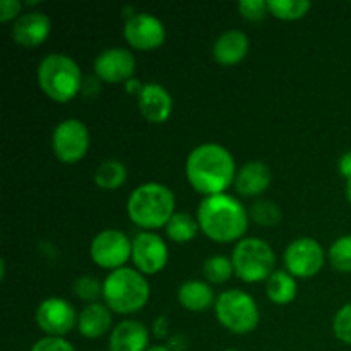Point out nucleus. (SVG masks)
<instances>
[{
  "label": "nucleus",
  "instance_id": "nucleus-1",
  "mask_svg": "<svg viewBox=\"0 0 351 351\" xmlns=\"http://www.w3.org/2000/svg\"><path fill=\"white\" fill-rule=\"evenodd\" d=\"M185 177L192 189L204 197L225 194L235 184V158L221 144H201L189 153Z\"/></svg>",
  "mask_w": 351,
  "mask_h": 351
},
{
  "label": "nucleus",
  "instance_id": "nucleus-2",
  "mask_svg": "<svg viewBox=\"0 0 351 351\" xmlns=\"http://www.w3.org/2000/svg\"><path fill=\"white\" fill-rule=\"evenodd\" d=\"M195 218L201 232L218 243L240 242L249 228V213L239 199L230 194L202 199Z\"/></svg>",
  "mask_w": 351,
  "mask_h": 351
},
{
  "label": "nucleus",
  "instance_id": "nucleus-3",
  "mask_svg": "<svg viewBox=\"0 0 351 351\" xmlns=\"http://www.w3.org/2000/svg\"><path fill=\"white\" fill-rule=\"evenodd\" d=\"M130 221L143 232L165 228L175 215V194L170 187L158 182H147L134 189L127 201Z\"/></svg>",
  "mask_w": 351,
  "mask_h": 351
},
{
  "label": "nucleus",
  "instance_id": "nucleus-4",
  "mask_svg": "<svg viewBox=\"0 0 351 351\" xmlns=\"http://www.w3.org/2000/svg\"><path fill=\"white\" fill-rule=\"evenodd\" d=\"M149 297V283L136 267L125 266L122 269L112 271L103 281V300L113 314H137L146 307Z\"/></svg>",
  "mask_w": 351,
  "mask_h": 351
},
{
  "label": "nucleus",
  "instance_id": "nucleus-5",
  "mask_svg": "<svg viewBox=\"0 0 351 351\" xmlns=\"http://www.w3.org/2000/svg\"><path fill=\"white\" fill-rule=\"evenodd\" d=\"M36 79L41 91L57 103L72 101L84 84L77 62L65 53L47 55L38 65Z\"/></svg>",
  "mask_w": 351,
  "mask_h": 351
},
{
  "label": "nucleus",
  "instance_id": "nucleus-6",
  "mask_svg": "<svg viewBox=\"0 0 351 351\" xmlns=\"http://www.w3.org/2000/svg\"><path fill=\"white\" fill-rule=\"evenodd\" d=\"M235 274L245 283H261L274 273L276 256L266 240L247 237L237 242L232 252Z\"/></svg>",
  "mask_w": 351,
  "mask_h": 351
},
{
  "label": "nucleus",
  "instance_id": "nucleus-7",
  "mask_svg": "<svg viewBox=\"0 0 351 351\" xmlns=\"http://www.w3.org/2000/svg\"><path fill=\"white\" fill-rule=\"evenodd\" d=\"M216 319L226 331L233 335H249L256 331L261 312L252 295L242 290H226L216 298Z\"/></svg>",
  "mask_w": 351,
  "mask_h": 351
},
{
  "label": "nucleus",
  "instance_id": "nucleus-8",
  "mask_svg": "<svg viewBox=\"0 0 351 351\" xmlns=\"http://www.w3.org/2000/svg\"><path fill=\"white\" fill-rule=\"evenodd\" d=\"M89 256L101 269H122L132 259V240L120 230H103L91 240Z\"/></svg>",
  "mask_w": 351,
  "mask_h": 351
},
{
  "label": "nucleus",
  "instance_id": "nucleus-9",
  "mask_svg": "<svg viewBox=\"0 0 351 351\" xmlns=\"http://www.w3.org/2000/svg\"><path fill=\"white\" fill-rule=\"evenodd\" d=\"M51 149L62 163H79L89 149L88 127L77 119L62 120L51 134Z\"/></svg>",
  "mask_w": 351,
  "mask_h": 351
},
{
  "label": "nucleus",
  "instance_id": "nucleus-10",
  "mask_svg": "<svg viewBox=\"0 0 351 351\" xmlns=\"http://www.w3.org/2000/svg\"><path fill=\"white\" fill-rule=\"evenodd\" d=\"M285 267L293 278L308 280L321 273L326 254L321 243L314 239H297L285 250Z\"/></svg>",
  "mask_w": 351,
  "mask_h": 351
},
{
  "label": "nucleus",
  "instance_id": "nucleus-11",
  "mask_svg": "<svg viewBox=\"0 0 351 351\" xmlns=\"http://www.w3.org/2000/svg\"><path fill=\"white\" fill-rule=\"evenodd\" d=\"M77 317L79 314L72 304L60 297L45 298L34 312L38 328L47 336H55V338H64L72 329L77 328Z\"/></svg>",
  "mask_w": 351,
  "mask_h": 351
},
{
  "label": "nucleus",
  "instance_id": "nucleus-12",
  "mask_svg": "<svg viewBox=\"0 0 351 351\" xmlns=\"http://www.w3.org/2000/svg\"><path fill=\"white\" fill-rule=\"evenodd\" d=\"M132 264L144 276L161 273L168 264V245L153 232H141L132 239Z\"/></svg>",
  "mask_w": 351,
  "mask_h": 351
},
{
  "label": "nucleus",
  "instance_id": "nucleus-13",
  "mask_svg": "<svg viewBox=\"0 0 351 351\" xmlns=\"http://www.w3.org/2000/svg\"><path fill=\"white\" fill-rule=\"evenodd\" d=\"M123 38L136 50H156L167 40V27L153 14L136 12L125 21Z\"/></svg>",
  "mask_w": 351,
  "mask_h": 351
},
{
  "label": "nucleus",
  "instance_id": "nucleus-14",
  "mask_svg": "<svg viewBox=\"0 0 351 351\" xmlns=\"http://www.w3.org/2000/svg\"><path fill=\"white\" fill-rule=\"evenodd\" d=\"M136 57L125 48H106L95 58V75L108 84H125L134 77Z\"/></svg>",
  "mask_w": 351,
  "mask_h": 351
},
{
  "label": "nucleus",
  "instance_id": "nucleus-15",
  "mask_svg": "<svg viewBox=\"0 0 351 351\" xmlns=\"http://www.w3.org/2000/svg\"><path fill=\"white\" fill-rule=\"evenodd\" d=\"M50 31L51 21L47 14L40 10H27L26 14H21L19 19L14 23L10 34L19 47L34 48L47 41Z\"/></svg>",
  "mask_w": 351,
  "mask_h": 351
},
{
  "label": "nucleus",
  "instance_id": "nucleus-16",
  "mask_svg": "<svg viewBox=\"0 0 351 351\" xmlns=\"http://www.w3.org/2000/svg\"><path fill=\"white\" fill-rule=\"evenodd\" d=\"M137 106L149 123H165L173 112V98L170 91L158 82H147L137 98Z\"/></svg>",
  "mask_w": 351,
  "mask_h": 351
},
{
  "label": "nucleus",
  "instance_id": "nucleus-17",
  "mask_svg": "<svg viewBox=\"0 0 351 351\" xmlns=\"http://www.w3.org/2000/svg\"><path fill=\"white\" fill-rule=\"evenodd\" d=\"M110 351H147L149 329L136 319L119 322L110 332Z\"/></svg>",
  "mask_w": 351,
  "mask_h": 351
},
{
  "label": "nucleus",
  "instance_id": "nucleus-18",
  "mask_svg": "<svg viewBox=\"0 0 351 351\" xmlns=\"http://www.w3.org/2000/svg\"><path fill=\"white\" fill-rule=\"evenodd\" d=\"M269 167L263 161H249L243 165L235 177V191L243 197H259L271 185Z\"/></svg>",
  "mask_w": 351,
  "mask_h": 351
},
{
  "label": "nucleus",
  "instance_id": "nucleus-19",
  "mask_svg": "<svg viewBox=\"0 0 351 351\" xmlns=\"http://www.w3.org/2000/svg\"><path fill=\"white\" fill-rule=\"evenodd\" d=\"M250 41L243 31L230 29L219 34L213 45V58L219 65H237L249 55Z\"/></svg>",
  "mask_w": 351,
  "mask_h": 351
},
{
  "label": "nucleus",
  "instance_id": "nucleus-20",
  "mask_svg": "<svg viewBox=\"0 0 351 351\" xmlns=\"http://www.w3.org/2000/svg\"><path fill=\"white\" fill-rule=\"evenodd\" d=\"M113 312L105 304H88L77 317L79 335L88 339H96L105 336L112 329Z\"/></svg>",
  "mask_w": 351,
  "mask_h": 351
},
{
  "label": "nucleus",
  "instance_id": "nucleus-21",
  "mask_svg": "<svg viewBox=\"0 0 351 351\" xmlns=\"http://www.w3.org/2000/svg\"><path fill=\"white\" fill-rule=\"evenodd\" d=\"M178 304L191 312H204L216 304L215 291L209 283L201 280H189L177 291Z\"/></svg>",
  "mask_w": 351,
  "mask_h": 351
},
{
  "label": "nucleus",
  "instance_id": "nucleus-22",
  "mask_svg": "<svg viewBox=\"0 0 351 351\" xmlns=\"http://www.w3.org/2000/svg\"><path fill=\"white\" fill-rule=\"evenodd\" d=\"M297 278L288 271H274L266 281V295L274 305H288L297 298Z\"/></svg>",
  "mask_w": 351,
  "mask_h": 351
},
{
  "label": "nucleus",
  "instance_id": "nucleus-23",
  "mask_svg": "<svg viewBox=\"0 0 351 351\" xmlns=\"http://www.w3.org/2000/svg\"><path fill=\"white\" fill-rule=\"evenodd\" d=\"M165 232H167V237L171 242L187 243L197 237V233L201 232V226H199L197 218H194L189 213L180 211L171 216L168 225L165 226Z\"/></svg>",
  "mask_w": 351,
  "mask_h": 351
},
{
  "label": "nucleus",
  "instance_id": "nucleus-24",
  "mask_svg": "<svg viewBox=\"0 0 351 351\" xmlns=\"http://www.w3.org/2000/svg\"><path fill=\"white\" fill-rule=\"evenodd\" d=\"M127 180V168L119 160H105L95 171V184L101 191H117Z\"/></svg>",
  "mask_w": 351,
  "mask_h": 351
},
{
  "label": "nucleus",
  "instance_id": "nucleus-25",
  "mask_svg": "<svg viewBox=\"0 0 351 351\" xmlns=\"http://www.w3.org/2000/svg\"><path fill=\"white\" fill-rule=\"evenodd\" d=\"M271 16L281 21H298L308 14L312 2L308 0H267Z\"/></svg>",
  "mask_w": 351,
  "mask_h": 351
},
{
  "label": "nucleus",
  "instance_id": "nucleus-26",
  "mask_svg": "<svg viewBox=\"0 0 351 351\" xmlns=\"http://www.w3.org/2000/svg\"><path fill=\"white\" fill-rule=\"evenodd\" d=\"M202 273L204 278L213 285H221L226 283L230 278L235 273V267H233L232 257L226 256H211L202 266Z\"/></svg>",
  "mask_w": 351,
  "mask_h": 351
},
{
  "label": "nucleus",
  "instance_id": "nucleus-27",
  "mask_svg": "<svg viewBox=\"0 0 351 351\" xmlns=\"http://www.w3.org/2000/svg\"><path fill=\"white\" fill-rule=\"evenodd\" d=\"M329 264L339 273H351V233L339 237L329 247Z\"/></svg>",
  "mask_w": 351,
  "mask_h": 351
},
{
  "label": "nucleus",
  "instance_id": "nucleus-28",
  "mask_svg": "<svg viewBox=\"0 0 351 351\" xmlns=\"http://www.w3.org/2000/svg\"><path fill=\"white\" fill-rule=\"evenodd\" d=\"M249 216L257 225L274 226L281 221V209L280 206L271 201H257L250 208Z\"/></svg>",
  "mask_w": 351,
  "mask_h": 351
},
{
  "label": "nucleus",
  "instance_id": "nucleus-29",
  "mask_svg": "<svg viewBox=\"0 0 351 351\" xmlns=\"http://www.w3.org/2000/svg\"><path fill=\"white\" fill-rule=\"evenodd\" d=\"M74 293L79 300L96 304L98 298H103V283L93 276H81L75 280Z\"/></svg>",
  "mask_w": 351,
  "mask_h": 351
},
{
  "label": "nucleus",
  "instance_id": "nucleus-30",
  "mask_svg": "<svg viewBox=\"0 0 351 351\" xmlns=\"http://www.w3.org/2000/svg\"><path fill=\"white\" fill-rule=\"evenodd\" d=\"M332 331L339 341L351 346V304L343 305L336 312L335 321H332Z\"/></svg>",
  "mask_w": 351,
  "mask_h": 351
},
{
  "label": "nucleus",
  "instance_id": "nucleus-31",
  "mask_svg": "<svg viewBox=\"0 0 351 351\" xmlns=\"http://www.w3.org/2000/svg\"><path fill=\"white\" fill-rule=\"evenodd\" d=\"M239 12L243 19L250 21V23H259L269 14L267 0H242L239 3Z\"/></svg>",
  "mask_w": 351,
  "mask_h": 351
},
{
  "label": "nucleus",
  "instance_id": "nucleus-32",
  "mask_svg": "<svg viewBox=\"0 0 351 351\" xmlns=\"http://www.w3.org/2000/svg\"><path fill=\"white\" fill-rule=\"evenodd\" d=\"M31 351H75L74 346L65 338H55V336H45L38 339Z\"/></svg>",
  "mask_w": 351,
  "mask_h": 351
},
{
  "label": "nucleus",
  "instance_id": "nucleus-33",
  "mask_svg": "<svg viewBox=\"0 0 351 351\" xmlns=\"http://www.w3.org/2000/svg\"><path fill=\"white\" fill-rule=\"evenodd\" d=\"M24 3L19 0H2L0 2V23L7 24L10 21L16 23L21 16V10H23Z\"/></svg>",
  "mask_w": 351,
  "mask_h": 351
},
{
  "label": "nucleus",
  "instance_id": "nucleus-34",
  "mask_svg": "<svg viewBox=\"0 0 351 351\" xmlns=\"http://www.w3.org/2000/svg\"><path fill=\"white\" fill-rule=\"evenodd\" d=\"M168 328H170V326H168L167 315H160L153 324V335L156 336L158 339H165L168 336Z\"/></svg>",
  "mask_w": 351,
  "mask_h": 351
},
{
  "label": "nucleus",
  "instance_id": "nucleus-35",
  "mask_svg": "<svg viewBox=\"0 0 351 351\" xmlns=\"http://www.w3.org/2000/svg\"><path fill=\"white\" fill-rule=\"evenodd\" d=\"M338 170L339 175H341L343 178H346V182L351 180V151H346V153L339 158Z\"/></svg>",
  "mask_w": 351,
  "mask_h": 351
},
{
  "label": "nucleus",
  "instance_id": "nucleus-36",
  "mask_svg": "<svg viewBox=\"0 0 351 351\" xmlns=\"http://www.w3.org/2000/svg\"><path fill=\"white\" fill-rule=\"evenodd\" d=\"M125 91H127V95H130V96H136V98H139L141 96V93H143V89H144V82L141 81V79H137V77H132V79H129V81L125 82Z\"/></svg>",
  "mask_w": 351,
  "mask_h": 351
},
{
  "label": "nucleus",
  "instance_id": "nucleus-37",
  "mask_svg": "<svg viewBox=\"0 0 351 351\" xmlns=\"http://www.w3.org/2000/svg\"><path fill=\"white\" fill-rule=\"evenodd\" d=\"M185 346H187V339L184 338V336H173V338L170 339V345H168V348L171 351H184Z\"/></svg>",
  "mask_w": 351,
  "mask_h": 351
},
{
  "label": "nucleus",
  "instance_id": "nucleus-38",
  "mask_svg": "<svg viewBox=\"0 0 351 351\" xmlns=\"http://www.w3.org/2000/svg\"><path fill=\"white\" fill-rule=\"evenodd\" d=\"M147 351H171V350L165 345H154V346H149V350Z\"/></svg>",
  "mask_w": 351,
  "mask_h": 351
},
{
  "label": "nucleus",
  "instance_id": "nucleus-39",
  "mask_svg": "<svg viewBox=\"0 0 351 351\" xmlns=\"http://www.w3.org/2000/svg\"><path fill=\"white\" fill-rule=\"evenodd\" d=\"M346 199H348V202L351 204V180L346 182Z\"/></svg>",
  "mask_w": 351,
  "mask_h": 351
},
{
  "label": "nucleus",
  "instance_id": "nucleus-40",
  "mask_svg": "<svg viewBox=\"0 0 351 351\" xmlns=\"http://www.w3.org/2000/svg\"><path fill=\"white\" fill-rule=\"evenodd\" d=\"M225 351H240V350H225Z\"/></svg>",
  "mask_w": 351,
  "mask_h": 351
}]
</instances>
